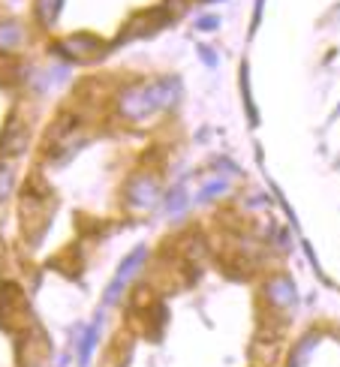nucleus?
I'll return each mask as SVG.
<instances>
[{"instance_id": "nucleus-13", "label": "nucleus", "mask_w": 340, "mask_h": 367, "mask_svg": "<svg viewBox=\"0 0 340 367\" xmlns=\"http://www.w3.org/2000/svg\"><path fill=\"white\" fill-rule=\"evenodd\" d=\"M9 184H12V172L0 166V199L9 196Z\"/></svg>"}, {"instance_id": "nucleus-12", "label": "nucleus", "mask_w": 340, "mask_h": 367, "mask_svg": "<svg viewBox=\"0 0 340 367\" xmlns=\"http://www.w3.org/2000/svg\"><path fill=\"white\" fill-rule=\"evenodd\" d=\"M97 334H99V325H91V332H87L84 344H82V364L91 361V352H94V344H97Z\"/></svg>"}, {"instance_id": "nucleus-5", "label": "nucleus", "mask_w": 340, "mask_h": 367, "mask_svg": "<svg viewBox=\"0 0 340 367\" xmlns=\"http://www.w3.org/2000/svg\"><path fill=\"white\" fill-rule=\"evenodd\" d=\"M31 145V130L28 124H21L18 118H9L4 126V136H0V154L4 157H21Z\"/></svg>"}, {"instance_id": "nucleus-14", "label": "nucleus", "mask_w": 340, "mask_h": 367, "mask_svg": "<svg viewBox=\"0 0 340 367\" xmlns=\"http://www.w3.org/2000/svg\"><path fill=\"white\" fill-rule=\"evenodd\" d=\"M196 28L199 31H214V28H220V18H202V21H196Z\"/></svg>"}, {"instance_id": "nucleus-11", "label": "nucleus", "mask_w": 340, "mask_h": 367, "mask_svg": "<svg viewBox=\"0 0 340 367\" xmlns=\"http://www.w3.org/2000/svg\"><path fill=\"white\" fill-rule=\"evenodd\" d=\"M226 190H229V184H226L223 178L220 181H211L205 190H199V196H196V202H211L214 196H223Z\"/></svg>"}, {"instance_id": "nucleus-9", "label": "nucleus", "mask_w": 340, "mask_h": 367, "mask_svg": "<svg viewBox=\"0 0 340 367\" xmlns=\"http://www.w3.org/2000/svg\"><path fill=\"white\" fill-rule=\"evenodd\" d=\"M60 6H64V0H36L33 12H36V18H40V21L45 24V28H52V24L57 21Z\"/></svg>"}, {"instance_id": "nucleus-8", "label": "nucleus", "mask_w": 340, "mask_h": 367, "mask_svg": "<svg viewBox=\"0 0 340 367\" xmlns=\"http://www.w3.org/2000/svg\"><path fill=\"white\" fill-rule=\"evenodd\" d=\"M150 94H154L157 109H169L178 99V79H163L157 84H150Z\"/></svg>"}, {"instance_id": "nucleus-2", "label": "nucleus", "mask_w": 340, "mask_h": 367, "mask_svg": "<svg viewBox=\"0 0 340 367\" xmlns=\"http://www.w3.org/2000/svg\"><path fill=\"white\" fill-rule=\"evenodd\" d=\"M157 109L154 103V94H150V84L148 87H130V91L121 94V103H118V111L127 121H142L145 115H150V111Z\"/></svg>"}, {"instance_id": "nucleus-15", "label": "nucleus", "mask_w": 340, "mask_h": 367, "mask_svg": "<svg viewBox=\"0 0 340 367\" xmlns=\"http://www.w3.org/2000/svg\"><path fill=\"white\" fill-rule=\"evenodd\" d=\"M199 55H202V57L208 60V67H214V60H217V57H214L211 48H205V45H199Z\"/></svg>"}, {"instance_id": "nucleus-4", "label": "nucleus", "mask_w": 340, "mask_h": 367, "mask_svg": "<svg viewBox=\"0 0 340 367\" xmlns=\"http://www.w3.org/2000/svg\"><path fill=\"white\" fill-rule=\"evenodd\" d=\"M157 199H160V187H157V181L150 178V175H136V178H130V184H127V202H130L136 211L154 208Z\"/></svg>"}, {"instance_id": "nucleus-6", "label": "nucleus", "mask_w": 340, "mask_h": 367, "mask_svg": "<svg viewBox=\"0 0 340 367\" xmlns=\"http://www.w3.org/2000/svg\"><path fill=\"white\" fill-rule=\"evenodd\" d=\"M265 292H268V301L274 307H292L295 305V286H292V280H286V277H274L265 286Z\"/></svg>"}, {"instance_id": "nucleus-1", "label": "nucleus", "mask_w": 340, "mask_h": 367, "mask_svg": "<svg viewBox=\"0 0 340 367\" xmlns=\"http://www.w3.org/2000/svg\"><path fill=\"white\" fill-rule=\"evenodd\" d=\"M148 259V247L145 244H138L133 253H130V256L127 259H124L121 262V268H118V274H115V280H111V286L106 289V305L111 307V305H118V298L124 295V289H127V283L133 280V274L138 271V268H142V262Z\"/></svg>"}, {"instance_id": "nucleus-3", "label": "nucleus", "mask_w": 340, "mask_h": 367, "mask_svg": "<svg viewBox=\"0 0 340 367\" xmlns=\"http://www.w3.org/2000/svg\"><path fill=\"white\" fill-rule=\"evenodd\" d=\"M57 55H64L67 60H91L103 52V43L97 40L91 33H79V36H67V40H60L55 45Z\"/></svg>"}, {"instance_id": "nucleus-7", "label": "nucleus", "mask_w": 340, "mask_h": 367, "mask_svg": "<svg viewBox=\"0 0 340 367\" xmlns=\"http://www.w3.org/2000/svg\"><path fill=\"white\" fill-rule=\"evenodd\" d=\"M24 43V31L18 21H0V52H16Z\"/></svg>"}, {"instance_id": "nucleus-10", "label": "nucleus", "mask_w": 340, "mask_h": 367, "mask_svg": "<svg viewBox=\"0 0 340 367\" xmlns=\"http://www.w3.org/2000/svg\"><path fill=\"white\" fill-rule=\"evenodd\" d=\"M187 208V196H184V187H175L169 199H166V214H181Z\"/></svg>"}]
</instances>
